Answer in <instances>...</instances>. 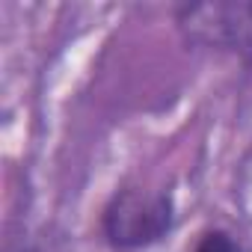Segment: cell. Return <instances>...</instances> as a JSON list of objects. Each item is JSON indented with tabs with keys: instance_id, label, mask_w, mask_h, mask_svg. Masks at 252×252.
<instances>
[{
	"instance_id": "cell-4",
	"label": "cell",
	"mask_w": 252,
	"mask_h": 252,
	"mask_svg": "<svg viewBox=\"0 0 252 252\" xmlns=\"http://www.w3.org/2000/svg\"><path fill=\"white\" fill-rule=\"evenodd\" d=\"M18 252H42V249H36V246H27V249H18Z\"/></svg>"
},
{
	"instance_id": "cell-1",
	"label": "cell",
	"mask_w": 252,
	"mask_h": 252,
	"mask_svg": "<svg viewBox=\"0 0 252 252\" xmlns=\"http://www.w3.org/2000/svg\"><path fill=\"white\" fill-rule=\"evenodd\" d=\"M172 220L175 205L169 193L125 187L107 202L101 214V228L116 249H143L158 243L172 228Z\"/></svg>"
},
{
	"instance_id": "cell-3",
	"label": "cell",
	"mask_w": 252,
	"mask_h": 252,
	"mask_svg": "<svg viewBox=\"0 0 252 252\" xmlns=\"http://www.w3.org/2000/svg\"><path fill=\"white\" fill-rule=\"evenodd\" d=\"M193 252H243V249H240V243H237L228 231L211 228V231H205V234L199 237V243H196Z\"/></svg>"
},
{
	"instance_id": "cell-2",
	"label": "cell",
	"mask_w": 252,
	"mask_h": 252,
	"mask_svg": "<svg viewBox=\"0 0 252 252\" xmlns=\"http://www.w3.org/2000/svg\"><path fill=\"white\" fill-rule=\"evenodd\" d=\"M187 45L234 54L252 63V0H208L175 9Z\"/></svg>"
}]
</instances>
